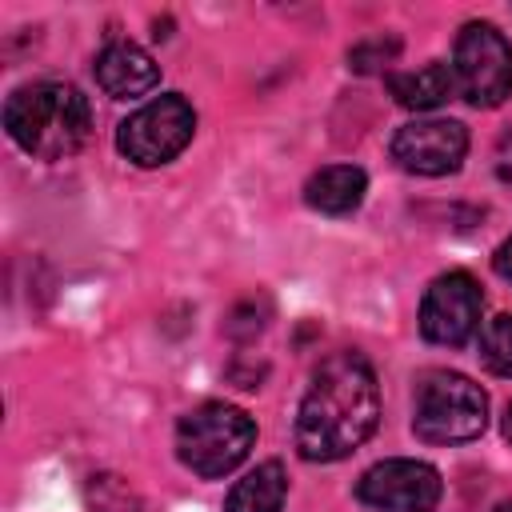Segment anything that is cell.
<instances>
[{
  "label": "cell",
  "instance_id": "6da1fadb",
  "mask_svg": "<svg viewBox=\"0 0 512 512\" xmlns=\"http://www.w3.org/2000/svg\"><path fill=\"white\" fill-rule=\"evenodd\" d=\"M380 420L376 372L360 352L328 356L296 412V448L312 464H332L352 456Z\"/></svg>",
  "mask_w": 512,
  "mask_h": 512
},
{
  "label": "cell",
  "instance_id": "7a4b0ae2",
  "mask_svg": "<svg viewBox=\"0 0 512 512\" xmlns=\"http://www.w3.org/2000/svg\"><path fill=\"white\" fill-rule=\"evenodd\" d=\"M8 136L36 160H64L72 156L92 132V108L80 88L60 80L24 84L4 104Z\"/></svg>",
  "mask_w": 512,
  "mask_h": 512
},
{
  "label": "cell",
  "instance_id": "3957f363",
  "mask_svg": "<svg viewBox=\"0 0 512 512\" xmlns=\"http://www.w3.org/2000/svg\"><path fill=\"white\" fill-rule=\"evenodd\" d=\"M256 444V424L236 404H200L176 424V456L204 480H220L248 460Z\"/></svg>",
  "mask_w": 512,
  "mask_h": 512
},
{
  "label": "cell",
  "instance_id": "277c9868",
  "mask_svg": "<svg viewBox=\"0 0 512 512\" xmlns=\"http://www.w3.org/2000/svg\"><path fill=\"white\" fill-rule=\"evenodd\" d=\"M488 424V396L460 372H432L416 392L412 428L428 444L476 440Z\"/></svg>",
  "mask_w": 512,
  "mask_h": 512
},
{
  "label": "cell",
  "instance_id": "5b68a950",
  "mask_svg": "<svg viewBox=\"0 0 512 512\" xmlns=\"http://www.w3.org/2000/svg\"><path fill=\"white\" fill-rule=\"evenodd\" d=\"M452 76L472 108H496L512 96V44L496 24L472 20L456 36Z\"/></svg>",
  "mask_w": 512,
  "mask_h": 512
},
{
  "label": "cell",
  "instance_id": "8992f818",
  "mask_svg": "<svg viewBox=\"0 0 512 512\" xmlns=\"http://www.w3.org/2000/svg\"><path fill=\"white\" fill-rule=\"evenodd\" d=\"M192 132H196V112H192V104H188L184 96L168 92V96L148 100L144 108H136V112L120 124L116 148H120L132 164H140V168H160V164L176 160V156L188 148Z\"/></svg>",
  "mask_w": 512,
  "mask_h": 512
},
{
  "label": "cell",
  "instance_id": "52a82bcc",
  "mask_svg": "<svg viewBox=\"0 0 512 512\" xmlns=\"http://www.w3.org/2000/svg\"><path fill=\"white\" fill-rule=\"evenodd\" d=\"M440 472L424 460H380L356 480L360 504L376 512H432L440 504Z\"/></svg>",
  "mask_w": 512,
  "mask_h": 512
},
{
  "label": "cell",
  "instance_id": "ba28073f",
  "mask_svg": "<svg viewBox=\"0 0 512 512\" xmlns=\"http://www.w3.org/2000/svg\"><path fill=\"white\" fill-rule=\"evenodd\" d=\"M480 312H484L480 284L468 272H444L428 284V292L420 300V332L432 344L460 348L464 340L476 336Z\"/></svg>",
  "mask_w": 512,
  "mask_h": 512
},
{
  "label": "cell",
  "instance_id": "9c48e42d",
  "mask_svg": "<svg viewBox=\"0 0 512 512\" xmlns=\"http://www.w3.org/2000/svg\"><path fill=\"white\" fill-rule=\"evenodd\" d=\"M468 152V132L456 120H412L392 136V160L412 176H448Z\"/></svg>",
  "mask_w": 512,
  "mask_h": 512
},
{
  "label": "cell",
  "instance_id": "30bf717a",
  "mask_svg": "<svg viewBox=\"0 0 512 512\" xmlns=\"http://www.w3.org/2000/svg\"><path fill=\"white\" fill-rule=\"evenodd\" d=\"M92 72H96V84H100L112 100L144 96V92H152L156 80H160L156 60H152L140 44H132V40H108V44L100 48Z\"/></svg>",
  "mask_w": 512,
  "mask_h": 512
},
{
  "label": "cell",
  "instance_id": "8fae6325",
  "mask_svg": "<svg viewBox=\"0 0 512 512\" xmlns=\"http://www.w3.org/2000/svg\"><path fill=\"white\" fill-rule=\"evenodd\" d=\"M364 192H368V176L356 164H328V168L312 172L304 184V200L324 216H344V212L360 208Z\"/></svg>",
  "mask_w": 512,
  "mask_h": 512
},
{
  "label": "cell",
  "instance_id": "7c38bea8",
  "mask_svg": "<svg viewBox=\"0 0 512 512\" xmlns=\"http://www.w3.org/2000/svg\"><path fill=\"white\" fill-rule=\"evenodd\" d=\"M388 92L400 108H412V112H432L440 108L452 92H456V76H452V64H420L412 72H392L388 76Z\"/></svg>",
  "mask_w": 512,
  "mask_h": 512
},
{
  "label": "cell",
  "instance_id": "4fadbf2b",
  "mask_svg": "<svg viewBox=\"0 0 512 512\" xmlns=\"http://www.w3.org/2000/svg\"><path fill=\"white\" fill-rule=\"evenodd\" d=\"M284 496H288V476L276 460H268V464H256L244 480L232 484V492L224 500V512H280Z\"/></svg>",
  "mask_w": 512,
  "mask_h": 512
},
{
  "label": "cell",
  "instance_id": "5bb4252c",
  "mask_svg": "<svg viewBox=\"0 0 512 512\" xmlns=\"http://www.w3.org/2000/svg\"><path fill=\"white\" fill-rule=\"evenodd\" d=\"M480 364L492 376H512V312L496 316L480 332Z\"/></svg>",
  "mask_w": 512,
  "mask_h": 512
},
{
  "label": "cell",
  "instance_id": "9a60e30c",
  "mask_svg": "<svg viewBox=\"0 0 512 512\" xmlns=\"http://www.w3.org/2000/svg\"><path fill=\"white\" fill-rule=\"evenodd\" d=\"M88 500L96 512H140L136 492L120 480V476H92L88 484Z\"/></svg>",
  "mask_w": 512,
  "mask_h": 512
},
{
  "label": "cell",
  "instance_id": "2e32d148",
  "mask_svg": "<svg viewBox=\"0 0 512 512\" xmlns=\"http://www.w3.org/2000/svg\"><path fill=\"white\" fill-rule=\"evenodd\" d=\"M396 52H400L396 40H368V44H356V48L348 52V64H352L356 72H376V68L388 64Z\"/></svg>",
  "mask_w": 512,
  "mask_h": 512
},
{
  "label": "cell",
  "instance_id": "e0dca14e",
  "mask_svg": "<svg viewBox=\"0 0 512 512\" xmlns=\"http://www.w3.org/2000/svg\"><path fill=\"white\" fill-rule=\"evenodd\" d=\"M496 176L504 180V184H512V132L500 140V148H496Z\"/></svg>",
  "mask_w": 512,
  "mask_h": 512
},
{
  "label": "cell",
  "instance_id": "ac0fdd59",
  "mask_svg": "<svg viewBox=\"0 0 512 512\" xmlns=\"http://www.w3.org/2000/svg\"><path fill=\"white\" fill-rule=\"evenodd\" d=\"M492 264H496V272L504 276V280H512V236L496 248V256H492Z\"/></svg>",
  "mask_w": 512,
  "mask_h": 512
},
{
  "label": "cell",
  "instance_id": "d6986e66",
  "mask_svg": "<svg viewBox=\"0 0 512 512\" xmlns=\"http://www.w3.org/2000/svg\"><path fill=\"white\" fill-rule=\"evenodd\" d=\"M504 436L512 440V404H508V412H504Z\"/></svg>",
  "mask_w": 512,
  "mask_h": 512
},
{
  "label": "cell",
  "instance_id": "ffe728a7",
  "mask_svg": "<svg viewBox=\"0 0 512 512\" xmlns=\"http://www.w3.org/2000/svg\"><path fill=\"white\" fill-rule=\"evenodd\" d=\"M492 512H512V504H496V508H492Z\"/></svg>",
  "mask_w": 512,
  "mask_h": 512
}]
</instances>
